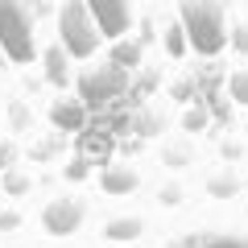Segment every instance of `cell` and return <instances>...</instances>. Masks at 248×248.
Masks as SVG:
<instances>
[{
	"label": "cell",
	"instance_id": "1",
	"mask_svg": "<svg viewBox=\"0 0 248 248\" xmlns=\"http://www.w3.org/2000/svg\"><path fill=\"white\" fill-rule=\"evenodd\" d=\"M178 17H182V37L199 54H219L223 50V42H228L223 9H215V4H182Z\"/></svg>",
	"mask_w": 248,
	"mask_h": 248
},
{
	"label": "cell",
	"instance_id": "2",
	"mask_svg": "<svg viewBox=\"0 0 248 248\" xmlns=\"http://www.w3.org/2000/svg\"><path fill=\"white\" fill-rule=\"evenodd\" d=\"M0 50L13 62H33L37 58V42H33V21L21 4L0 0Z\"/></svg>",
	"mask_w": 248,
	"mask_h": 248
},
{
	"label": "cell",
	"instance_id": "3",
	"mask_svg": "<svg viewBox=\"0 0 248 248\" xmlns=\"http://www.w3.org/2000/svg\"><path fill=\"white\" fill-rule=\"evenodd\" d=\"M58 33H62L66 54H75V58H87L99 46V29H95V21H91L87 4H66V9L58 13Z\"/></svg>",
	"mask_w": 248,
	"mask_h": 248
},
{
	"label": "cell",
	"instance_id": "4",
	"mask_svg": "<svg viewBox=\"0 0 248 248\" xmlns=\"http://www.w3.org/2000/svg\"><path fill=\"white\" fill-rule=\"evenodd\" d=\"M87 9H91V21H95L99 37H124L128 25H133V13L120 0H91Z\"/></svg>",
	"mask_w": 248,
	"mask_h": 248
},
{
	"label": "cell",
	"instance_id": "5",
	"mask_svg": "<svg viewBox=\"0 0 248 248\" xmlns=\"http://www.w3.org/2000/svg\"><path fill=\"white\" fill-rule=\"evenodd\" d=\"M83 219V207L75 203V199H54V203H46L42 211V223L50 236H66V232H75Z\"/></svg>",
	"mask_w": 248,
	"mask_h": 248
},
{
	"label": "cell",
	"instance_id": "6",
	"mask_svg": "<svg viewBox=\"0 0 248 248\" xmlns=\"http://www.w3.org/2000/svg\"><path fill=\"white\" fill-rule=\"evenodd\" d=\"M120 87H124V71H120V66L91 71V75H83V83H79L83 99H108V95H116Z\"/></svg>",
	"mask_w": 248,
	"mask_h": 248
},
{
	"label": "cell",
	"instance_id": "7",
	"mask_svg": "<svg viewBox=\"0 0 248 248\" xmlns=\"http://www.w3.org/2000/svg\"><path fill=\"white\" fill-rule=\"evenodd\" d=\"M178 248H248V240H240V236H223V232H199V236L182 240Z\"/></svg>",
	"mask_w": 248,
	"mask_h": 248
},
{
	"label": "cell",
	"instance_id": "8",
	"mask_svg": "<svg viewBox=\"0 0 248 248\" xmlns=\"http://www.w3.org/2000/svg\"><path fill=\"white\" fill-rule=\"evenodd\" d=\"M104 186L112 190V195H124V190H133V186H137V174H133V170H108Z\"/></svg>",
	"mask_w": 248,
	"mask_h": 248
},
{
	"label": "cell",
	"instance_id": "9",
	"mask_svg": "<svg viewBox=\"0 0 248 248\" xmlns=\"http://www.w3.org/2000/svg\"><path fill=\"white\" fill-rule=\"evenodd\" d=\"M137 232H141V223H137V219H116V223H108V236H112V240H133Z\"/></svg>",
	"mask_w": 248,
	"mask_h": 248
},
{
	"label": "cell",
	"instance_id": "10",
	"mask_svg": "<svg viewBox=\"0 0 248 248\" xmlns=\"http://www.w3.org/2000/svg\"><path fill=\"white\" fill-rule=\"evenodd\" d=\"M54 120H58L62 128H75V124H79V108H71V104H58V108H54Z\"/></svg>",
	"mask_w": 248,
	"mask_h": 248
},
{
	"label": "cell",
	"instance_id": "11",
	"mask_svg": "<svg viewBox=\"0 0 248 248\" xmlns=\"http://www.w3.org/2000/svg\"><path fill=\"white\" fill-rule=\"evenodd\" d=\"M232 95H236L240 104H248V75H236V79H232Z\"/></svg>",
	"mask_w": 248,
	"mask_h": 248
},
{
	"label": "cell",
	"instance_id": "12",
	"mask_svg": "<svg viewBox=\"0 0 248 248\" xmlns=\"http://www.w3.org/2000/svg\"><path fill=\"white\" fill-rule=\"evenodd\" d=\"M182 42H186V37H182V25H178V29H170V37H166V46H170V50H182Z\"/></svg>",
	"mask_w": 248,
	"mask_h": 248
},
{
	"label": "cell",
	"instance_id": "13",
	"mask_svg": "<svg viewBox=\"0 0 248 248\" xmlns=\"http://www.w3.org/2000/svg\"><path fill=\"white\" fill-rule=\"evenodd\" d=\"M50 79H62V58L58 54H50Z\"/></svg>",
	"mask_w": 248,
	"mask_h": 248
}]
</instances>
